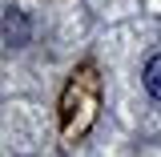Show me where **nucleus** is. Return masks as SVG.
<instances>
[{"mask_svg":"<svg viewBox=\"0 0 161 157\" xmlns=\"http://www.w3.org/2000/svg\"><path fill=\"white\" fill-rule=\"evenodd\" d=\"M145 89H149V97L161 101V57H153L145 64Z\"/></svg>","mask_w":161,"mask_h":157,"instance_id":"obj_1","label":"nucleus"}]
</instances>
